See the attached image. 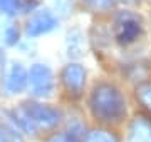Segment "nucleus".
<instances>
[{"mask_svg": "<svg viewBox=\"0 0 151 142\" xmlns=\"http://www.w3.org/2000/svg\"><path fill=\"white\" fill-rule=\"evenodd\" d=\"M0 142H25V139L7 120L0 119Z\"/></svg>", "mask_w": 151, "mask_h": 142, "instance_id": "f8f14e48", "label": "nucleus"}, {"mask_svg": "<svg viewBox=\"0 0 151 142\" xmlns=\"http://www.w3.org/2000/svg\"><path fill=\"white\" fill-rule=\"evenodd\" d=\"M60 82L70 97H81L86 85V69L81 64H67L60 72Z\"/></svg>", "mask_w": 151, "mask_h": 142, "instance_id": "423d86ee", "label": "nucleus"}, {"mask_svg": "<svg viewBox=\"0 0 151 142\" xmlns=\"http://www.w3.org/2000/svg\"><path fill=\"white\" fill-rule=\"evenodd\" d=\"M82 2L94 12H106L114 4V0H82Z\"/></svg>", "mask_w": 151, "mask_h": 142, "instance_id": "dca6fc26", "label": "nucleus"}, {"mask_svg": "<svg viewBox=\"0 0 151 142\" xmlns=\"http://www.w3.org/2000/svg\"><path fill=\"white\" fill-rule=\"evenodd\" d=\"M89 110L103 124H119L126 117V99L114 84L99 82L91 92Z\"/></svg>", "mask_w": 151, "mask_h": 142, "instance_id": "f257e3e1", "label": "nucleus"}, {"mask_svg": "<svg viewBox=\"0 0 151 142\" xmlns=\"http://www.w3.org/2000/svg\"><path fill=\"white\" fill-rule=\"evenodd\" d=\"M2 42L7 45V47H14V45L19 44V40H20V30L17 27L15 23H7L5 27L2 28Z\"/></svg>", "mask_w": 151, "mask_h": 142, "instance_id": "ddd939ff", "label": "nucleus"}, {"mask_svg": "<svg viewBox=\"0 0 151 142\" xmlns=\"http://www.w3.org/2000/svg\"><path fill=\"white\" fill-rule=\"evenodd\" d=\"M52 2V7L54 10L59 13V15H67L69 10L72 9V2L70 0H50Z\"/></svg>", "mask_w": 151, "mask_h": 142, "instance_id": "f3484780", "label": "nucleus"}, {"mask_svg": "<svg viewBox=\"0 0 151 142\" xmlns=\"http://www.w3.org/2000/svg\"><path fill=\"white\" fill-rule=\"evenodd\" d=\"M84 127L79 122H70L62 131L50 132L44 142H84Z\"/></svg>", "mask_w": 151, "mask_h": 142, "instance_id": "6e6552de", "label": "nucleus"}, {"mask_svg": "<svg viewBox=\"0 0 151 142\" xmlns=\"http://www.w3.org/2000/svg\"><path fill=\"white\" fill-rule=\"evenodd\" d=\"M126 2H131V0H126Z\"/></svg>", "mask_w": 151, "mask_h": 142, "instance_id": "6ab92c4d", "label": "nucleus"}, {"mask_svg": "<svg viewBox=\"0 0 151 142\" xmlns=\"http://www.w3.org/2000/svg\"><path fill=\"white\" fill-rule=\"evenodd\" d=\"M82 45H84V38L79 30H70L65 38V49L69 57H81L82 55Z\"/></svg>", "mask_w": 151, "mask_h": 142, "instance_id": "9b49d317", "label": "nucleus"}, {"mask_svg": "<svg viewBox=\"0 0 151 142\" xmlns=\"http://www.w3.org/2000/svg\"><path fill=\"white\" fill-rule=\"evenodd\" d=\"M27 82H29V70L22 64L14 62L2 74V84H0L2 94L7 95V97L19 95V94L27 90Z\"/></svg>", "mask_w": 151, "mask_h": 142, "instance_id": "39448f33", "label": "nucleus"}, {"mask_svg": "<svg viewBox=\"0 0 151 142\" xmlns=\"http://www.w3.org/2000/svg\"><path fill=\"white\" fill-rule=\"evenodd\" d=\"M136 99L145 109L151 112V82L145 80L136 85Z\"/></svg>", "mask_w": 151, "mask_h": 142, "instance_id": "4468645a", "label": "nucleus"}, {"mask_svg": "<svg viewBox=\"0 0 151 142\" xmlns=\"http://www.w3.org/2000/svg\"><path fill=\"white\" fill-rule=\"evenodd\" d=\"M27 90L35 100L50 97L55 90V79L50 67L45 64H34L29 69Z\"/></svg>", "mask_w": 151, "mask_h": 142, "instance_id": "20e7f679", "label": "nucleus"}, {"mask_svg": "<svg viewBox=\"0 0 151 142\" xmlns=\"http://www.w3.org/2000/svg\"><path fill=\"white\" fill-rule=\"evenodd\" d=\"M114 38L121 45H129L136 42L143 33V20L131 10H121L114 17Z\"/></svg>", "mask_w": 151, "mask_h": 142, "instance_id": "7ed1b4c3", "label": "nucleus"}, {"mask_svg": "<svg viewBox=\"0 0 151 142\" xmlns=\"http://www.w3.org/2000/svg\"><path fill=\"white\" fill-rule=\"evenodd\" d=\"M57 23H59V20H57L54 12L37 10L29 18L27 25H25V32L29 37H40V35L52 32L57 27Z\"/></svg>", "mask_w": 151, "mask_h": 142, "instance_id": "0eeeda50", "label": "nucleus"}, {"mask_svg": "<svg viewBox=\"0 0 151 142\" xmlns=\"http://www.w3.org/2000/svg\"><path fill=\"white\" fill-rule=\"evenodd\" d=\"M84 142H119L113 134H109L106 131H92L86 136Z\"/></svg>", "mask_w": 151, "mask_h": 142, "instance_id": "2eb2a0df", "label": "nucleus"}, {"mask_svg": "<svg viewBox=\"0 0 151 142\" xmlns=\"http://www.w3.org/2000/svg\"><path fill=\"white\" fill-rule=\"evenodd\" d=\"M19 107L29 119L32 120V124L35 126L39 134H44V132L50 134V132L57 131V127L60 126V122L64 119L62 112L57 107L45 104V102H40V100H35V99L24 100V102L19 104Z\"/></svg>", "mask_w": 151, "mask_h": 142, "instance_id": "f03ea898", "label": "nucleus"}, {"mask_svg": "<svg viewBox=\"0 0 151 142\" xmlns=\"http://www.w3.org/2000/svg\"><path fill=\"white\" fill-rule=\"evenodd\" d=\"M37 7V2L34 0H0V12L9 17L17 13H27Z\"/></svg>", "mask_w": 151, "mask_h": 142, "instance_id": "9d476101", "label": "nucleus"}, {"mask_svg": "<svg viewBox=\"0 0 151 142\" xmlns=\"http://www.w3.org/2000/svg\"><path fill=\"white\" fill-rule=\"evenodd\" d=\"M128 142H151V119L138 115L128 131Z\"/></svg>", "mask_w": 151, "mask_h": 142, "instance_id": "1a4fd4ad", "label": "nucleus"}, {"mask_svg": "<svg viewBox=\"0 0 151 142\" xmlns=\"http://www.w3.org/2000/svg\"><path fill=\"white\" fill-rule=\"evenodd\" d=\"M4 64H5V54L0 50V70H4Z\"/></svg>", "mask_w": 151, "mask_h": 142, "instance_id": "a211bd4d", "label": "nucleus"}]
</instances>
